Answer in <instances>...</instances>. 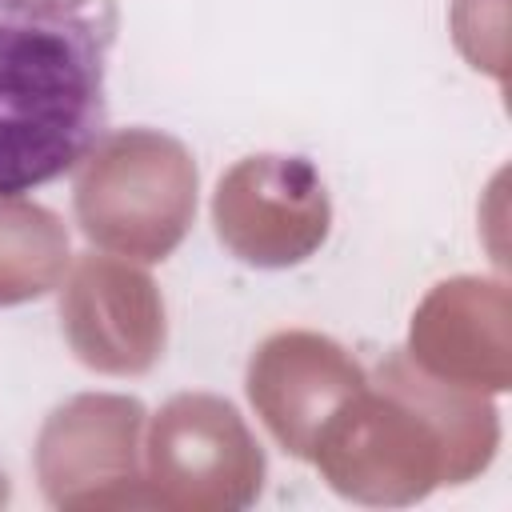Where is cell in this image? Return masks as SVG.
<instances>
[{"label":"cell","instance_id":"cell-1","mask_svg":"<svg viewBox=\"0 0 512 512\" xmlns=\"http://www.w3.org/2000/svg\"><path fill=\"white\" fill-rule=\"evenodd\" d=\"M116 0H0V196L36 192L108 136Z\"/></svg>","mask_w":512,"mask_h":512}]
</instances>
